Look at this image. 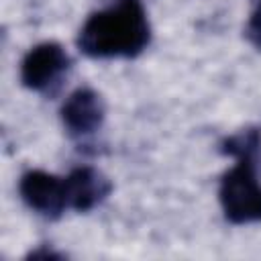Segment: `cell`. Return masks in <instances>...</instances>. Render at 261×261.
I'll return each instance as SVG.
<instances>
[{"instance_id": "3957f363", "label": "cell", "mask_w": 261, "mask_h": 261, "mask_svg": "<svg viewBox=\"0 0 261 261\" xmlns=\"http://www.w3.org/2000/svg\"><path fill=\"white\" fill-rule=\"evenodd\" d=\"M71 67L67 51L55 41H43L27 51L20 61V84L27 90L53 96Z\"/></svg>"}, {"instance_id": "6da1fadb", "label": "cell", "mask_w": 261, "mask_h": 261, "mask_svg": "<svg viewBox=\"0 0 261 261\" xmlns=\"http://www.w3.org/2000/svg\"><path fill=\"white\" fill-rule=\"evenodd\" d=\"M77 49L90 59H135L151 43L143 0H110L94 10L77 33Z\"/></svg>"}, {"instance_id": "9c48e42d", "label": "cell", "mask_w": 261, "mask_h": 261, "mask_svg": "<svg viewBox=\"0 0 261 261\" xmlns=\"http://www.w3.org/2000/svg\"><path fill=\"white\" fill-rule=\"evenodd\" d=\"M27 259H63V255L57 253V251H51V249H47V247H41V249H37V251H31V253L27 255Z\"/></svg>"}, {"instance_id": "8992f818", "label": "cell", "mask_w": 261, "mask_h": 261, "mask_svg": "<svg viewBox=\"0 0 261 261\" xmlns=\"http://www.w3.org/2000/svg\"><path fill=\"white\" fill-rule=\"evenodd\" d=\"M63 179H65L67 210L73 212H90L92 208L102 204L112 192L110 179L92 165H80L71 169Z\"/></svg>"}, {"instance_id": "7a4b0ae2", "label": "cell", "mask_w": 261, "mask_h": 261, "mask_svg": "<svg viewBox=\"0 0 261 261\" xmlns=\"http://www.w3.org/2000/svg\"><path fill=\"white\" fill-rule=\"evenodd\" d=\"M234 159L237 163L224 171L218 186L224 218L232 224L261 222V181L255 171L257 153H243Z\"/></svg>"}, {"instance_id": "5b68a950", "label": "cell", "mask_w": 261, "mask_h": 261, "mask_svg": "<svg viewBox=\"0 0 261 261\" xmlns=\"http://www.w3.org/2000/svg\"><path fill=\"white\" fill-rule=\"evenodd\" d=\"M18 194L22 202L43 218H59L67 210L65 179L43 169H29L20 175Z\"/></svg>"}, {"instance_id": "52a82bcc", "label": "cell", "mask_w": 261, "mask_h": 261, "mask_svg": "<svg viewBox=\"0 0 261 261\" xmlns=\"http://www.w3.org/2000/svg\"><path fill=\"white\" fill-rule=\"evenodd\" d=\"M220 153L228 157H239L243 153H259L261 149V128L259 126H247L239 133L224 137L220 141Z\"/></svg>"}, {"instance_id": "ba28073f", "label": "cell", "mask_w": 261, "mask_h": 261, "mask_svg": "<svg viewBox=\"0 0 261 261\" xmlns=\"http://www.w3.org/2000/svg\"><path fill=\"white\" fill-rule=\"evenodd\" d=\"M245 37L257 51H261V0H255L253 4L251 16L245 27Z\"/></svg>"}, {"instance_id": "277c9868", "label": "cell", "mask_w": 261, "mask_h": 261, "mask_svg": "<svg viewBox=\"0 0 261 261\" xmlns=\"http://www.w3.org/2000/svg\"><path fill=\"white\" fill-rule=\"evenodd\" d=\"M59 116L67 137L73 141H84L102 128L106 118V104L96 90L77 88L61 104Z\"/></svg>"}]
</instances>
